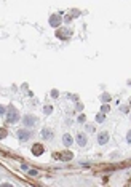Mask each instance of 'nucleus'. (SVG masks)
<instances>
[{"instance_id":"nucleus-1","label":"nucleus","mask_w":131,"mask_h":187,"mask_svg":"<svg viewBox=\"0 0 131 187\" xmlns=\"http://www.w3.org/2000/svg\"><path fill=\"white\" fill-rule=\"evenodd\" d=\"M70 35H72V31H70V29L61 27V29H58L56 31V37L58 38H61V40H67Z\"/></svg>"},{"instance_id":"nucleus-21","label":"nucleus","mask_w":131,"mask_h":187,"mask_svg":"<svg viewBox=\"0 0 131 187\" xmlns=\"http://www.w3.org/2000/svg\"><path fill=\"white\" fill-rule=\"evenodd\" d=\"M3 114H5V107L0 106V115H3Z\"/></svg>"},{"instance_id":"nucleus-20","label":"nucleus","mask_w":131,"mask_h":187,"mask_svg":"<svg viewBox=\"0 0 131 187\" xmlns=\"http://www.w3.org/2000/svg\"><path fill=\"white\" fill-rule=\"evenodd\" d=\"M58 94H59V93H58L56 90H53V91H51V96H53V98H58Z\"/></svg>"},{"instance_id":"nucleus-9","label":"nucleus","mask_w":131,"mask_h":187,"mask_svg":"<svg viewBox=\"0 0 131 187\" xmlns=\"http://www.w3.org/2000/svg\"><path fill=\"white\" fill-rule=\"evenodd\" d=\"M42 136H43L45 139H53L54 133H53V130H48V128H43V130H42Z\"/></svg>"},{"instance_id":"nucleus-22","label":"nucleus","mask_w":131,"mask_h":187,"mask_svg":"<svg viewBox=\"0 0 131 187\" xmlns=\"http://www.w3.org/2000/svg\"><path fill=\"white\" fill-rule=\"evenodd\" d=\"M128 143H131V131L128 133Z\"/></svg>"},{"instance_id":"nucleus-4","label":"nucleus","mask_w":131,"mask_h":187,"mask_svg":"<svg viewBox=\"0 0 131 187\" xmlns=\"http://www.w3.org/2000/svg\"><path fill=\"white\" fill-rule=\"evenodd\" d=\"M22 123L26 126H34L37 123V117H34V115H24L22 117Z\"/></svg>"},{"instance_id":"nucleus-12","label":"nucleus","mask_w":131,"mask_h":187,"mask_svg":"<svg viewBox=\"0 0 131 187\" xmlns=\"http://www.w3.org/2000/svg\"><path fill=\"white\" fill-rule=\"evenodd\" d=\"M110 94H107V93H104L103 94V96H101V101H103V102H109V101H110Z\"/></svg>"},{"instance_id":"nucleus-19","label":"nucleus","mask_w":131,"mask_h":187,"mask_svg":"<svg viewBox=\"0 0 131 187\" xmlns=\"http://www.w3.org/2000/svg\"><path fill=\"white\" fill-rule=\"evenodd\" d=\"M85 120H86V117H85V115H80V117H78V122H80V123H83Z\"/></svg>"},{"instance_id":"nucleus-8","label":"nucleus","mask_w":131,"mask_h":187,"mask_svg":"<svg viewBox=\"0 0 131 187\" xmlns=\"http://www.w3.org/2000/svg\"><path fill=\"white\" fill-rule=\"evenodd\" d=\"M32 154L34 155H42L43 154V146H42V144H34L32 146Z\"/></svg>"},{"instance_id":"nucleus-14","label":"nucleus","mask_w":131,"mask_h":187,"mask_svg":"<svg viewBox=\"0 0 131 187\" xmlns=\"http://www.w3.org/2000/svg\"><path fill=\"white\" fill-rule=\"evenodd\" d=\"M109 110H110V107L107 106V102H104V106L101 107V112H103V114H107V112H109Z\"/></svg>"},{"instance_id":"nucleus-16","label":"nucleus","mask_w":131,"mask_h":187,"mask_svg":"<svg viewBox=\"0 0 131 187\" xmlns=\"http://www.w3.org/2000/svg\"><path fill=\"white\" fill-rule=\"evenodd\" d=\"M120 110H122V112H125V114H128V110H130V106H120Z\"/></svg>"},{"instance_id":"nucleus-17","label":"nucleus","mask_w":131,"mask_h":187,"mask_svg":"<svg viewBox=\"0 0 131 187\" xmlns=\"http://www.w3.org/2000/svg\"><path fill=\"white\" fill-rule=\"evenodd\" d=\"M43 110H45V114H51L53 107H51V106H45V109H43Z\"/></svg>"},{"instance_id":"nucleus-23","label":"nucleus","mask_w":131,"mask_h":187,"mask_svg":"<svg viewBox=\"0 0 131 187\" xmlns=\"http://www.w3.org/2000/svg\"><path fill=\"white\" fill-rule=\"evenodd\" d=\"M130 106H131V101H130Z\"/></svg>"},{"instance_id":"nucleus-15","label":"nucleus","mask_w":131,"mask_h":187,"mask_svg":"<svg viewBox=\"0 0 131 187\" xmlns=\"http://www.w3.org/2000/svg\"><path fill=\"white\" fill-rule=\"evenodd\" d=\"M96 122H99V123L104 122V114H98L96 115Z\"/></svg>"},{"instance_id":"nucleus-2","label":"nucleus","mask_w":131,"mask_h":187,"mask_svg":"<svg viewBox=\"0 0 131 187\" xmlns=\"http://www.w3.org/2000/svg\"><path fill=\"white\" fill-rule=\"evenodd\" d=\"M18 120H19V114H18L13 107H10V112H7V122L8 123H16Z\"/></svg>"},{"instance_id":"nucleus-6","label":"nucleus","mask_w":131,"mask_h":187,"mask_svg":"<svg viewBox=\"0 0 131 187\" xmlns=\"http://www.w3.org/2000/svg\"><path fill=\"white\" fill-rule=\"evenodd\" d=\"M109 141V133H106V131H103V133H99L98 136V143L101 144V146H104V144Z\"/></svg>"},{"instance_id":"nucleus-7","label":"nucleus","mask_w":131,"mask_h":187,"mask_svg":"<svg viewBox=\"0 0 131 187\" xmlns=\"http://www.w3.org/2000/svg\"><path fill=\"white\" fill-rule=\"evenodd\" d=\"M72 143H74V139H72L70 134H64V136H62V144H64L66 147H70Z\"/></svg>"},{"instance_id":"nucleus-18","label":"nucleus","mask_w":131,"mask_h":187,"mask_svg":"<svg viewBox=\"0 0 131 187\" xmlns=\"http://www.w3.org/2000/svg\"><path fill=\"white\" fill-rule=\"evenodd\" d=\"M29 174L30 176H37V170H29Z\"/></svg>"},{"instance_id":"nucleus-13","label":"nucleus","mask_w":131,"mask_h":187,"mask_svg":"<svg viewBox=\"0 0 131 187\" xmlns=\"http://www.w3.org/2000/svg\"><path fill=\"white\" fill-rule=\"evenodd\" d=\"M8 136V131L5 130V128H0V139H5Z\"/></svg>"},{"instance_id":"nucleus-10","label":"nucleus","mask_w":131,"mask_h":187,"mask_svg":"<svg viewBox=\"0 0 131 187\" xmlns=\"http://www.w3.org/2000/svg\"><path fill=\"white\" fill-rule=\"evenodd\" d=\"M77 144H78L80 147L86 146V136H85V134H82V133L77 134Z\"/></svg>"},{"instance_id":"nucleus-5","label":"nucleus","mask_w":131,"mask_h":187,"mask_svg":"<svg viewBox=\"0 0 131 187\" xmlns=\"http://www.w3.org/2000/svg\"><path fill=\"white\" fill-rule=\"evenodd\" d=\"M30 136H32V133L29 130H18V138H19L21 141H27Z\"/></svg>"},{"instance_id":"nucleus-3","label":"nucleus","mask_w":131,"mask_h":187,"mask_svg":"<svg viewBox=\"0 0 131 187\" xmlns=\"http://www.w3.org/2000/svg\"><path fill=\"white\" fill-rule=\"evenodd\" d=\"M61 23H62L61 13H56V15H51V16H50V26H51V27H59Z\"/></svg>"},{"instance_id":"nucleus-11","label":"nucleus","mask_w":131,"mask_h":187,"mask_svg":"<svg viewBox=\"0 0 131 187\" xmlns=\"http://www.w3.org/2000/svg\"><path fill=\"white\" fill-rule=\"evenodd\" d=\"M56 157L58 158H61V160H64V162H67V160L72 158V152H64V154H59V155L56 154Z\"/></svg>"}]
</instances>
